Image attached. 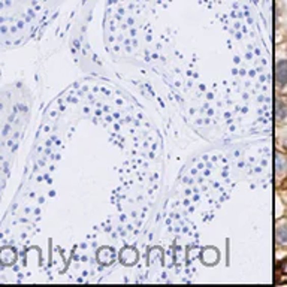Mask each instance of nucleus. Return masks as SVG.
I'll use <instances>...</instances> for the list:
<instances>
[{"label":"nucleus","mask_w":287,"mask_h":287,"mask_svg":"<svg viewBox=\"0 0 287 287\" xmlns=\"http://www.w3.org/2000/svg\"><path fill=\"white\" fill-rule=\"evenodd\" d=\"M275 81L280 85H284L287 82V60H281L275 65Z\"/></svg>","instance_id":"f257e3e1"},{"label":"nucleus","mask_w":287,"mask_h":287,"mask_svg":"<svg viewBox=\"0 0 287 287\" xmlns=\"http://www.w3.org/2000/svg\"><path fill=\"white\" fill-rule=\"evenodd\" d=\"M275 236H277L278 244L286 245L287 244V226H280V228H277V231H275Z\"/></svg>","instance_id":"f03ea898"}]
</instances>
